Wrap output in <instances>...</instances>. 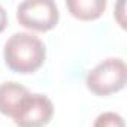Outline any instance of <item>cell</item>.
<instances>
[{
	"mask_svg": "<svg viewBox=\"0 0 127 127\" xmlns=\"http://www.w3.org/2000/svg\"><path fill=\"white\" fill-rule=\"evenodd\" d=\"M54 115V105L45 94L29 93L12 115L18 127H45Z\"/></svg>",
	"mask_w": 127,
	"mask_h": 127,
	"instance_id": "obj_4",
	"label": "cell"
},
{
	"mask_svg": "<svg viewBox=\"0 0 127 127\" xmlns=\"http://www.w3.org/2000/svg\"><path fill=\"white\" fill-rule=\"evenodd\" d=\"M3 57L6 66L17 73H33L45 61L46 48L33 33H14L5 43Z\"/></svg>",
	"mask_w": 127,
	"mask_h": 127,
	"instance_id": "obj_1",
	"label": "cell"
},
{
	"mask_svg": "<svg viewBox=\"0 0 127 127\" xmlns=\"http://www.w3.org/2000/svg\"><path fill=\"white\" fill-rule=\"evenodd\" d=\"M29 93L30 91L18 82H3L0 85V114L12 118L20 103Z\"/></svg>",
	"mask_w": 127,
	"mask_h": 127,
	"instance_id": "obj_5",
	"label": "cell"
},
{
	"mask_svg": "<svg viewBox=\"0 0 127 127\" xmlns=\"http://www.w3.org/2000/svg\"><path fill=\"white\" fill-rule=\"evenodd\" d=\"M8 26V15H6V11L3 9V6L0 5V33H2Z\"/></svg>",
	"mask_w": 127,
	"mask_h": 127,
	"instance_id": "obj_8",
	"label": "cell"
},
{
	"mask_svg": "<svg viewBox=\"0 0 127 127\" xmlns=\"http://www.w3.org/2000/svg\"><path fill=\"white\" fill-rule=\"evenodd\" d=\"M93 127H126V124H124V120L120 114L103 112L94 120Z\"/></svg>",
	"mask_w": 127,
	"mask_h": 127,
	"instance_id": "obj_7",
	"label": "cell"
},
{
	"mask_svg": "<svg viewBox=\"0 0 127 127\" xmlns=\"http://www.w3.org/2000/svg\"><path fill=\"white\" fill-rule=\"evenodd\" d=\"M127 67L121 58H106L93 67L85 79L87 88L96 96H109L126 87Z\"/></svg>",
	"mask_w": 127,
	"mask_h": 127,
	"instance_id": "obj_2",
	"label": "cell"
},
{
	"mask_svg": "<svg viewBox=\"0 0 127 127\" xmlns=\"http://www.w3.org/2000/svg\"><path fill=\"white\" fill-rule=\"evenodd\" d=\"M58 8L52 0H26L17 8L18 23L34 32H48L58 23Z\"/></svg>",
	"mask_w": 127,
	"mask_h": 127,
	"instance_id": "obj_3",
	"label": "cell"
},
{
	"mask_svg": "<svg viewBox=\"0 0 127 127\" xmlns=\"http://www.w3.org/2000/svg\"><path fill=\"white\" fill-rule=\"evenodd\" d=\"M66 6L75 18L82 21H91L97 20L103 14L106 2L105 0H67Z\"/></svg>",
	"mask_w": 127,
	"mask_h": 127,
	"instance_id": "obj_6",
	"label": "cell"
}]
</instances>
